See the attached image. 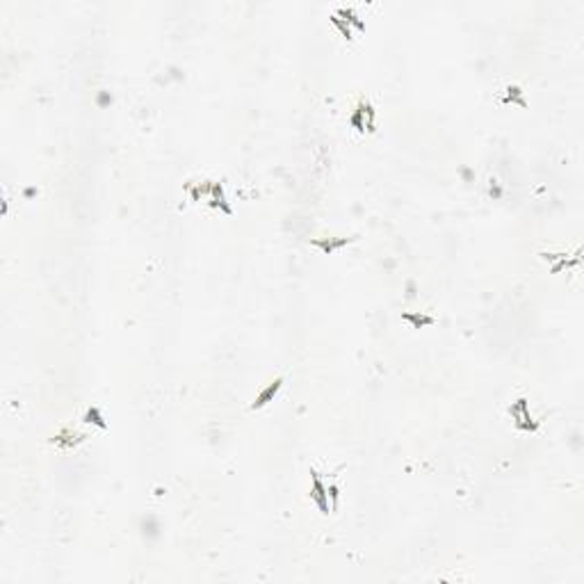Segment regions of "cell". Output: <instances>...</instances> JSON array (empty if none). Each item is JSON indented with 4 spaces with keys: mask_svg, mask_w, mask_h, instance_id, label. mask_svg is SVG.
<instances>
[{
    "mask_svg": "<svg viewBox=\"0 0 584 584\" xmlns=\"http://www.w3.org/2000/svg\"><path fill=\"white\" fill-rule=\"evenodd\" d=\"M85 422H96L98 427H105V422H103V418H101L98 409H89V411L85 413Z\"/></svg>",
    "mask_w": 584,
    "mask_h": 584,
    "instance_id": "obj_5",
    "label": "cell"
},
{
    "mask_svg": "<svg viewBox=\"0 0 584 584\" xmlns=\"http://www.w3.org/2000/svg\"><path fill=\"white\" fill-rule=\"evenodd\" d=\"M278 386H281V379H276V381L272 383L270 388H267V390H265V393H262L260 397H258V399H256V402H254V409H256V406H262V404H267V399H270V397L274 395V393H276V388H278Z\"/></svg>",
    "mask_w": 584,
    "mask_h": 584,
    "instance_id": "obj_4",
    "label": "cell"
},
{
    "mask_svg": "<svg viewBox=\"0 0 584 584\" xmlns=\"http://www.w3.org/2000/svg\"><path fill=\"white\" fill-rule=\"evenodd\" d=\"M313 475V500L320 504V509H322V514H329V504L324 502V488H322V484H320V480H317V475L315 472H310Z\"/></svg>",
    "mask_w": 584,
    "mask_h": 584,
    "instance_id": "obj_2",
    "label": "cell"
},
{
    "mask_svg": "<svg viewBox=\"0 0 584 584\" xmlns=\"http://www.w3.org/2000/svg\"><path fill=\"white\" fill-rule=\"evenodd\" d=\"M406 322H413V326L415 329H420V326H425V324H434V317H429V315H413V313H404L402 315Z\"/></svg>",
    "mask_w": 584,
    "mask_h": 584,
    "instance_id": "obj_3",
    "label": "cell"
},
{
    "mask_svg": "<svg viewBox=\"0 0 584 584\" xmlns=\"http://www.w3.org/2000/svg\"><path fill=\"white\" fill-rule=\"evenodd\" d=\"M315 244V247H320L324 251V254H333L338 247H344V244H349L352 242V238H338V240H322V238H315V240H310Z\"/></svg>",
    "mask_w": 584,
    "mask_h": 584,
    "instance_id": "obj_1",
    "label": "cell"
}]
</instances>
